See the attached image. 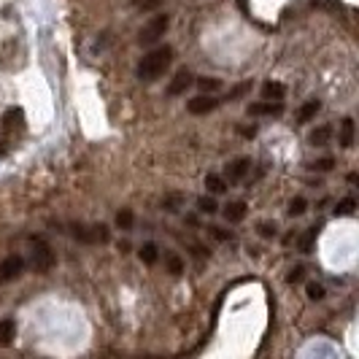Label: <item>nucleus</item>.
Returning <instances> with one entry per match:
<instances>
[{
  "mask_svg": "<svg viewBox=\"0 0 359 359\" xmlns=\"http://www.w3.org/2000/svg\"><path fill=\"white\" fill-rule=\"evenodd\" d=\"M170 62H173V49L170 46H157V49H151L149 54H144V60L138 62V79L141 81H157L160 76H165V71L170 68Z\"/></svg>",
  "mask_w": 359,
  "mask_h": 359,
  "instance_id": "nucleus-1",
  "label": "nucleus"
},
{
  "mask_svg": "<svg viewBox=\"0 0 359 359\" xmlns=\"http://www.w3.org/2000/svg\"><path fill=\"white\" fill-rule=\"evenodd\" d=\"M168 27H170V17H168V14H157V17H151L144 27H141V33H138V43H141V46H154V43L162 41V36L168 33Z\"/></svg>",
  "mask_w": 359,
  "mask_h": 359,
  "instance_id": "nucleus-2",
  "label": "nucleus"
},
{
  "mask_svg": "<svg viewBox=\"0 0 359 359\" xmlns=\"http://www.w3.org/2000/svg\"><path fill=\"white\" fill-rule=\"evenodd\" d=\"M30 252H33V268L38 270V273H46V270H52L54 265V252L52 246L43 241V238H33L30 241Z\"/></svg>",
  "mask_w": 359,
  "mask_h": 359,
  "instance_id": "nucleus-3",
  "label": "nucleus"
},
{
  "mask_svg": "<svg viewBox=\"0 0 359 359\" xmlns=\"http://www.w3.org/2000/svg\"><path fill=\"white\" fill-rule=\"evenodd\" d=\"M22 270H25V257H19V254L6 257V259L0 262V284H8V281L19 278Z\"/></svg>",
  "mask_w": 359,
  "mask_h": 359,
  "instance_id": "nucleus-4",
  "label": "nucleus"
},
{
  "mask_svg": "<svg viewBox=\"0 0 359 359\" xmlns=\"http://www.w3.org/2000/svg\"><path fill=\"white\" fill-rule=\"evenodd\" d=\"M73 238H79V241H84V243H106L108 241V227H103V224H95V227H81V224H73Z\"/></svg>",
  "mask_w": 359,
  "mask_h": 359,
  "instance_id": "nucleus-5",
  "label": "nucleus"
},
{
  "mask_svg": "<svg viewBox=\"0 0 359 359\" xmlns=\"http://www.w3.org/2000/svg\"><path fill=\"white\" fill-rule=\"evenodd\" d=\"M189 114H195V116H203V114H211L216 108V100L211 95H198V97H192L189 100Z\"/></svg>",
  "mask_w": 359,
  "mask_h": 359,
  "instance_id": "nucleus-6",
  "label": "nucleus"
},
{
  "mask_svg": "<svg viewBox=\"0 0 359 359\" xmlns=\"http://www.w3.org/2000/svg\"><path fill=\"white\" fill-rule=\"evenodd\" d=\"M249 170H252V160H249V157H241V160H235L227 165V176H230V181H241Z\"/></svg>",
  "mask_w": 359,
  "mask_h": 359,
  "instance_id": "nucleus-7",
  "label": "nucleus"
},
{
  "mask_svg": "<svg viewBox=\"0 0 359 359\" xmlns=\"http://www.w3.org/2000/svg\"><path fill=\"white\" fill-rule=\"evenodd\" d=\"M246 111H249V116H276L284 111V106L281 103H254Z\"/></svg>",
  "mask_w": 359,
  "mask_h": 359,
  "instance_id": "nucleus-8",
  "label": "nucleus"
},
{
  "mask_svg": "<svg viewBox=\"0 0 359 359\" xmlns=\"http://www.w3.org/2000/svg\"><path fill=\"white\" fill-rule=\"evenodd\" d=\"M189 81H192V76H189V71H179L176 76H173L170 87H168V95H170V97H176V95H181V92H187V87H189Z\"/></svg>",
  "mask_w": 359,
  "mask_h": 359,
  "instance_id": "nucleus-9",
  "label": "nucleus"
},
{
  "mask_svg": "<svg viewBox=\"0 0 359 359\" xmlns=\"http://www.w3.org/2000/svg\"><path fill=\"white\" fill-rule=\"evenodd\" d=\"M262 95H265V100H276V103H281V100H284V95H287V87H284V84H278V81H265V84H262Z\"/></svg>",
  "mask_w": 359,
  "mask_h": 359,
  "instance_id": "nucleus-10",
  "label": "nucleus"
},
{
  "mask_svg": "<svg viewBox=\"0 0 359 359\" xmlns=\"http://www.w3.org/2000/svg\"><path fill=\"white\" fill-rule=\"evenodd\" d=\"M243 216H246V203H243V200H235V203H230V205L224 208V219L233 222V224L243 222Z\"/></svg>",
  "mask_w": 359,
  "mask_h": 359,
  "instance_id": "nucleus-11",
  "label": "nucleus"
},
{
  "mask_svg": "<svg viewBox=\"0 0 359 359\" xmlns=\"http://www.w3.org/2000/svg\"><path fill=\"white\" fill-rule=\"evenodd\" d=\"M14 335H17L14 319H3V322H0V346H11V343H14Z\"/></svg>",
  "mask_w": 359,
  "mask_h": 359,
  "instance_id": "nucleus-12",
  "label": "nucleus"
},
{
  "mask_svg": "<svg viewBox=\"0 0 359 359\" xmlns=\"http://www.w3.org/2000/svg\"><path fill=\"white\" fill-rule=\"evenodd\" d=\"M205 189L211 192V195H224L227 192V181L222 179V176H205Z\"/></svg>",
  "mask_w": 359,
  "mask_h": 359,
  "instance_id": "nucleus-13",
  "label": "nucleus"
},
{
  "mask_svg": "<svg viewBox=\"0 0 359 359\" xmlns=\"http://www.w3.org/2000/svg\"><path fill=\"white\" fill-rule=\"evenodd\" d=\"M351 144H354V119H343L341 146H343V149H351Z\"/></svg>",
  "mask_w": 359,
  "mask_h": 359,
  "instance_id": "nucleus-14",
  "label": "nucleus"
},
{
  "mask_svg": "<svg viewBox=\"0 0 359 359\" xmlns=\"http://www.w3.org/2000/svg\"><path fill=\"white\" fill-rule=\"evenodd\" d=\"M138 254H141V259H144L146 265H154V262H157V257H160V249H157L154 243H144Z\"/></svg>",
  "mask_w": 359,
  "mask_h": 359,
  "instance_id": "nucleus-15",
  "label": "nucleus"
},
{
  "mask_svg": "<svg viewBox=\"0 0 359 359\" xmlns=\"http://www.w3.org/2000/svg\"><path fill=\"white\" fill-rule=\"evenodd\" d=\"M332 138V127L330 125H324V127H319V130H313L311 133V144H327Z\"/></svg>",
  "mask_w": 359,
  "mask_h": 359,
  "instance_id": "nucleus-16",
  "label": "nucleus"
},
{
  "mask_svg": "<svg viewBox=\"0 0 359 359\" xmlns=\"http://www.w3.org/2000/svg\"><path fill=\"white\" fill-rule=\"evenodd\" d=\"M133 222H135V216H133L130 208H125V211H119V214H116V224H119L122 230H130V227H133Z\"/></svg>",
  "mask_w": 359,
  "mask_h": 359,
  "instance_id": "nucleus-17",
  "label": "nucleus"
},
{
  "mask_svg": "<svg viewBox=\"0 0 359 359\" xmlns=\"http://www.w3.org/2000/svg\"><path fill=\"white\" fill-rule=\"evenodd\" d=\"M316 114H319V100H308L306 108L300 111V119H303V122H308V119H313Z\"/></svg>",
  "mask_w": 359,
  "mask_h": 359,
  "instance_id": "nucleus-18",
  "label": "nucleus"
},
{
  "mask_svg": "<svg viewBox=\"0 0 359 359\" xmlns=\"http://www.w3.org/2000/svg\"><path fill=\"white\" fill-rule=\"evenodd\" d=\"M198 87L203 90V95H208V92H216L222 87V81L219 79H198Z\"/></svg>",
  "mask_w": 359,
  "mask_h": 359,
  "instance_id": "nucleus-19",
  "label": "nucleus"
},
{
  "mask_svg": "<svg viewBox=\"0 0 359 359\" xmlns=\"http://www.w3.org/2000/svg\"><path fill=\"white\" fill-rule=\"evenodd\" d=\"M354 211H357V203H354L351 198L341 200V203H338V208H335V214L338 216H348V214H354Z\"/></svg>",
  "mask_w": 359,
  "mask_h": 359,
  "instance_id": "nucleus-20",
  "label": "nucleus"
},
{
  "mask_svg": "<svg viewBox=\"0 0 359 359\" xmlns=\"http://www.w3.org/2000/svg\"><path fill=\"white\" fill-rule=\"evenodd\" d=\"M198 208L203 211V214H216V211H219V205H216L214 198H200L198 200Z\"/></svg>",
  "mask_w": 359,
  "mask_h": 359,
  "instance_id": "nucleus-21",
  "label": "nucleus"
},
{
  "mask_svg": "<svg viewBox=\"0 0 359 359\" xmlns=\"http://www.w3.org/2000/svg\"><path fill=\"white\" fill-rule=\"evenodd\" d=\"M332 168H335V160H332V157H324V160L311 162V170H322V173H327V170H332Z\"/></svg>",
  "mask_w": 359,
  "mask_h": 359,
  "instance_id": "nucleus-22",
  "label": "nucleus"
},
{
  "mask_svg": "<svg viewBox=\"0 0 359 359\" xmlns=\"http://www.w3.org/2000/svg\"><path fill=\"white\" fill-rule=\"evenodd\" d=\"M165 262H168V270H170L173 276H179L181 270H184V265H181V259L176 257V254H168V257H165Z\"/></svg>",
  "mask_w": 359,
  "mask_h": 359,
  "instance_id": "nucleus-23",
  "label": "nucleus"
},
{
  "mask_svg": "<svg viewBox=\"0 0 359 359\" xmlns=\"http://www.w3.org/2000/svg\"><path fill=\"white\" fill-rule=\"evenodd\" d=\"M306 211V198H294L289 203V216H300Z\"/></svg>",
  "mask_w": 359,
  "mask_h": 359,
  "instance_id": "nucleus-24",
  "label": "nucleus"
},
{
  "mask_svg": "<svg viewBox=\"0 0 359 359\" xmlns=\"http://www.w3.org/2000/svg\"><path fill=\"white\" fill-rule=\"evenodd\" d=\"M257 233L262 235V238H273V235H276V224H270V222H259V224H257Z\"/></svg>",
  "mask_w": 359,
  "mask_h": 359,
  "instance_id": "nucleus-25",
  "label": "nucleus"
},
{
  "mask_svg": "<svg viewBox=\"0 0 359 359\" xmlns=\"http://www.w3.org/2000/svg\"><path fill=\"white\" fill-rule=\"evenodd\" d=\"M308 297H311V300H322L324 289L319 287V284H308Z\"/></svg>",
  "mask_w": 359,
  "mask_h": 359,
  "instance_id": "nucleus-26",
  "label": "nucleus"
},
{
  "mask_svg": "<svg viewBox=\"0 0 359 359\" xmlns=\"http://www.w3.org/2000/svg\"><path fill=\"white\" fill-rule=\"evenodd\" d=\"M300 276H303V268L292 270V273H289V284H294V281H300Z\"/></svg>",
  "mask_w": 359,
  "mask_h": 359,
  "instance_id": "nucleus-27",
  "label": "nucleus"
}]
</instances>
